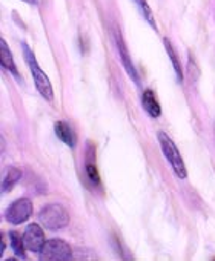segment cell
<instances>
[{
	"instance_id": "6da1fadb",
	"label": "cell",
	"mask_w": 215,
	"mask_h": 261,
	"mask_svg": "<svg viewBox=\"0 0 215 261\" xmlns=\"http://www.w3.org/2000/svg\"><path fill=\"white\" fill-rule=\"evenodd\" d=\"M22 49H23V56H25V60L31 69V74L34 77V83H36V88L37 91L40 92V95L43 98H46L48 101H52L54 100V91H52V85L48 79V75L40 69L36 57H34V53L30 49V46L23 42L22 43Z\"/></svg>"
},
{
	"instance_id": "7a4b0ae2",
	"label": "cell",
	"mask_w": 215,
	"mask_h": 261,
	"mask_svg": "<svg viewBox=\"0 0 215 261\" xmlns=\"http://www.w3.org/2000/svg\"><path fill=\"white\" fill-rule=\"evenodd\" d=\"M157 137H158V142H160V146H162V151L166 157V160L169 162V165L172 166L174 172L177 174L178 178H186L187 177V172H186V166H184V162L181 159V154L178 151V148L175 146V143L172 142V139L163 133V130H158L157 133Z\"/></svg>"
},
{
	"instance_id": "3957f363",
	"label": "cell",
	"mask_w": 215,
	"mask_h": 261,
	"mask_svg": "<svg viewBox=\"0 0 215 261\" xmlns=\"http://www.w3.org/2000/svg\"><path fill=\"white\" fill-rule=\"evenodd\" d=\"M39 220L46 229L59 230V229H63V227H66L69 224V214L62 204L54 203V204L45 206L40 211Z\"/></svg>"
},
{
	"instance_id": "277c9868",
	"label": "cell",
	"mask_w": 215,
	"mask_h": 261,
	"mask_svg": "<svg viewBox=\"0 0 215 261\" xmlns=\"http://www.w3.org/2000/svg\"><path fill=\"white\" fill-rule=\"evenodd\" d=\"M71 256H72L71 246L60 238L48 240L43 250L40 252V259L43 261H66L71 259Z\"/></svg>"
},
{
	"instance_id": "5b68a950",
	"label": "cell",
	"mask_w": 215,
	"mask_h": 261,
	"mask_svg": "<svg viewBox=\"0 0 215 261\" xmlns=\"http://www.w3.org/2000/svg\"><path fill=\"white\" fill-rule=\"evenodd\" d=\"M31 214H33L31 200L30 198H19L7 209L5 217L11 224H22L31 217Z\"/></svg>"
},
{
	"instance_id": "8992f818",
	"label": "cell",
	"mask_w": 215,
	"mask_h": 261,
	"mask_svg": "<svg viewBox=\"0 0 215 261\" xmlns=\"http://www.w3.org/2000/svg\"><path fill=\"white\" fill-rule=\"evenodd\" d=\"M23 243H25L26 250L34 252V253H40L46 244V238H45L42 227L36 223L30 224L23 232Z\"/></svg>"
},
{
	"instance_id": "52a82bcc",
	"label": "cell",
	"mask_w": 215,
	"mask_h": 261,
	"mask_svg": "<svg viewBox=\"0 0 215 261\" xmlns=\"http://www.w3.org/2000/svg\"><path fill=\"white\" fill-rule=\"evenodd\" d=\"M116 45H117V49H119V53H120V59H122V62H123L125 69L128 71L129 77H131L137 85H139V75H137V71H136V68H134V65H132V62H131V57H129L128 48H126V45H125V42H123V37H122V34H119V33H116Z\"/></svg>"
},
{
	"instance_id": "ba28073f",
	"label": "cell",
	"mask_w": 215,
	"mask_h": 261,
	"mask_svg": "<svg viewBox=\"0 0 215 261\" xmlns=\"http://www.w3.org/2000/svg\"><path fill=\"white\" fill-rule=\"evenodd\" d=\"M142 105L145 108V111L154 117V118H158L162 115V108H160V103L158 100L155 98V94L151 91V89H146L142 95Z\"/></svg>"
},
{
	"instance_id": "9c48e42d",
	"label": "cell",
	"mask_w": 215,
	"mask_h": 261,
	"mask_svg": "<svg viewBox=\"0 0 215 261\" xmlns=\"http://www.w3.org/2000/svg\"><path fill=\"white\" fill-rule=\"evenodd\" d=\"M54 130H56V136L69 148L75 146V136H74V130L71 129V126L66 121H57L54 124Z\"/></svg>"
},
{
	"instance_id": "30bf717a",
	"label": "cell",
	"mask_w": 215,
	"mask_h": 261,
	"mask_svg": "<svg viewBox=\"0 0 215 261\" xmlns=\"http://www.w3.org/2000/svg\"><path fill=\"white\" fill-rule=\"evenodd\" d=\"M0 63H2V66H4L7 71H10L13 75L19 77V71H17L16 63H14L13 54H11L8 45H7V42H5L4 39L0 40Z\"/></svg>"
},
{
	"instance_id": "8fae6325",
	"label": "cell",
	"mask_w": 215,
	"mask_h": 261,
	"mask_svg": "<svg viewBox=\"0 0 215 261\" xmlns=\"http://www.w3.org/2000/svg\"><path fill=\"white\" fill-rule=\"evenodd\" d=\"M10 243H11V247H13V250H14V253L19 256V258H22V259H25L26 256H25V243H23V235H20L19 232H16V230H11L10 232Z\"/></svg>"
},
{
	"instance_id": "7c38bea8",
	"label": "cell",
	"mask_w": 215,
	"mask_h": 261,
	"mask_svg": "<svg viewBox=\"0 0 215 261\" xmlns=\"http://www.w3.org/2000/svg\"><path fill=\"white\" fill-rule=\"evenodd\" d=\"M22 178V171L17 168H11L8 171V174L5 175L4 181H2V192H8L14 188V185Z\"/></svg>"
},
{
	"instance_id": "4fadbf2b",
	"label": "cell",
	"mask_w": 215,
	"mask_h": 261,
	"mask_svg": "<svg viewBox=\"0 0 215 261\" xmlns=\"http://www.w3.org/2000/svg\"><path fill=\"white\" fill-rule=\"evenodd\" d=\"M163 42H165L166 53H168V56H169V59L172 62V66H174V71L177 74V79H178V82H181L183 80V72H181V65H180V62L177 59V54H175V51H174V48H172V45H171V42L168 39H163Z\"/></svg>"
},
{
	"instance_id": "5bb4252c",
	"label": "cell",
	"mask_w": 215,
	"mask_h": 261,
	"mask_svg": "<svg viewBox=\"0 0 215 261\" xmlns=\"http://www.w3.org/2000/svg\"><path fill=\"white\" fill-rule=\"evenodd\" d=\"M134 4L137 5V8L140 10L142 16L146 19V22H148L154 30H157V23H155V20H154V14H152V11H151V8H149V5H148L146 0H134Z\"/></svg>"
},
{
	"instance_id": "9a60e30c",
	"label": "cell",
	"mask_w": 215,
	"mask_h": 261,
	"mask_svg": "<svg viewBox=\"0 0 215 261\" xmlns=\"http://www.w3.org/2000/svg\"><path fill=\"white\" fill-rule=\"evenodd\" d=\"M86 172H88V177H89V180H91L92 183H98V181H100L98 172H97V168H95L94 163L88 162V165H86Z\"/></svg>"
},
{
	"instance_id": "2e32d148",
	"label": "cell",
	"mask_w": 215,
	"mask_h": 261,
	"mask_svg": "<svg viewBox=\"0 0 215 261\" xmlns=\"http://www.w3.org/2000/svg\"><path fill=\"white\" fill-rule=\"evenodd\" d=\"M4 250H5V241H4V238H2V241H0V255L4 253Z\"/></svg>"
},
{
	"instance_id": "e0dca14e",
	"label": "cell",
	"mask_w": 215,
	"mask_h": 261,
	"mask_svg": "<svg viewBox=\"0 0 215 261\" xmlns=\"http://www.w3.org/2000/svg\"><path fill=\"white\" fill-rule=\"evenodd\" d=\"M23 2H26L30 5H37V0H23Z\"/></svg>"
}]
</instances>
